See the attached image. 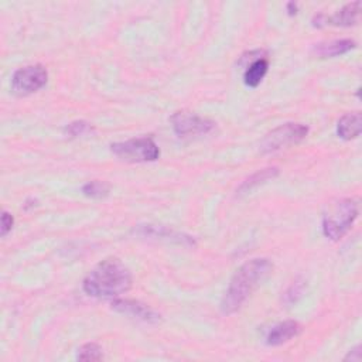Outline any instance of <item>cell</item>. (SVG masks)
<instances>
[{
    "label": "cell",
    "instance_id": "cell-12",
    "mask_svg": "<svg viewBox=\"0 0 362 362\" xmlns=\"http://www.w3.org/2000/svg\"><path fill=\"white\" fill-rule=\"evenodd\" d=\"M355 41L349 38H341V40H329L318 42L313 47V54L318 58H334L342 54H346L348 51L355 48Z\"/></svg>",
    "mask_w": 362,
    "mask_h": 362
},
{
    "label": "cell",
    "instance_id": "cell-5",
    "mask_svg": "<svg viewBox=\"0 0 362 362\" xmlns=\"http://www.w3.org/2000/svg\"><path fill=\"white\" fill-rule=\"evenodd\" d=\"M308 134V126L303 123H284L269 132L260 141V151L272 153L300 143Z\"/></svg>",
    "mask_w": 362,
    "mask_h": 362
},
{
    "label": "cell",
    "instance_id": "cell-14",
    "mask_svg": "<svg viewBox=\"0 0 362 362\" xmlns=\"http://www.w3.org/2000/svg\"><path fill=\"white\" fill-rule=\"evenodd\" d=\"M267 69H269L267 58H264V57L255 58L245 69V74H243L245 85L249 88H256L264 78Z\"/></svg>",
    "mask_w": 362,
    "mask_h": 362
},
{
    "label": "cell",
    "instance_id": "cell-13",
    "mask_svg": "<svg viewBox=\"0 0 362 362\" xmlns=\"http://www.w3.org/2000/svg\"><path fill=\"white\" fill-rule=\"evenodd\" d=\"M362 130V116L359 112L345 113L337 124V133L344 140L355 139L361 134Z\"/></svg>",
    "mask_w": 362,
    "mask_h": 362
},
{
    "label": "cell",
    "instance_id": "cell-17",
    "mask_svg": "<svg viewBox=\"0 0 362 362\" xmlns=\"http://www.w3.org/2000/svg\"><path fill=\"white\" fill-rule=\"evenodd\" d=\"M103 358L102 348L95 342H88L78 349L76 359L79 361H100Z\"/></svg>",
    "mask_w": 362,
    "mask_h": 362
},
{
    "label": "cell",
    "instance_id": "cell-6",
    "mask_svg": "<svg viewBox=\"0 0 362 362\" xmlns=\"http://www.w3.org/2000/svg\"><path fill=\"white\" fill-rule=\"evenodd\" d=\"M48 79L47 69L40 65H27L17 69L11 78V88L17 95H30L40 90Z\"/></svg>",
    "mask_w": 362,
    "mask_h": 362
},
{
    "label": "cell",
    "instance_id": "cell-15",
    "mask_svg": "<svg viewBox=\"0 0 362 362\" xmlns=\"http://www.w3.org/2000/svg\"><path fill=\"white\" fill-rule=\"evenodd\" d=\"M279 175V168L277 167H266V168H262L259 171H256L255 174H252L250 177H247L238 188V194H246V192H250L253 188L267 182L269 180H273Z\"/></svg>",
    "mask_w": 362,
    "mask_h": 362
},
{
    "label": "cell",
    "instance_id": "cell-20",
    "mask_svg": "<svg viewBox=\"0 0 362 362\" xmlns=\"http://www.w3.org/2000/svg\"><path fill=\"white\" fill-rule=\"evenodd\" d=\"M13 222H14L13 216L7 211H3V214H1V236H6L11 230Z\"/></svg>",
    "mask_w": 362,
    "mask_h": 362
},
{
    "label": "cell",
    "instance_id": "cell-22",
    "mask_svg": "<svg viewBox=\"0 0 362 362\" xmlns=\"http://www.w3.org/2000/svg\"><path fill=\"white\" fill-rule=\"evenodd\" d=\"M287 8H288V13H290V14H296V13H297V4L293 3V1L287 3Z\"/></svg>",
    "mask_w": 362,
    "mask_h": 362
},
{
    "label": "cell",
    "instance_id": "cell-4",
    "mask_svg": "<svg viewBox=\"0 0 362 362\" xmlns=\"http://www.w3.org/2000/svg\"><path fill=\"white\" fill-rule=\"evenodd\" d=\"M110 151L127 163L154 161L160 156L158 146L151 137H137L110 144Z\"/></svg>",
    "mask_w": 362,
    "mask_h": 362
},
{
    "label": "cell",
    "instance_id": "cell-11",
    "mask_svg": "<svg viewBox=\"0 0 362 362\" xmlns=\"http://www.w3.org/2000/svg\"><path fill=\"white\" fill-rule=\"evenodd\" d=\"M300 332H301L300 322H297L294 320H287V321L279 322L274 327H272V329L267 332L266 344L272 345V346H277V345L286 344L290 339L296 338Z\"/></svg>",
    "mask_w": 362,
    "mask_h": 362
},
{
    "label": "cell",
    "instance_id": "cell-9",
    "mask_svg": "<svg viewBox=\"0 0 362 362\" xmlns=\"http://www.w3.org/2000/svg\"><path fill=\"white\" fill-rule=\"evenodd\" d=\"M112 308L116 310L117 313L132 315L134 318H139L144 322H158L160 321V314H157L153 308L148 305L137 301V300H129V298H115L112 301Z\"/></svg>",
    "mask_w": 362,
    "mask_h": 362
},
{
    "label": "cell",
    "instance_id": "cell-18",
    "mask_svg": "<svg viewBox=\"0 0 362 362\" xmlns=\"http://www.w3.org/2000/svg\"><path fill=\"white\" fill-rule=\"evenodd\" d=\"M93 130L92 124L85 122V120H75L72 123H69L68 126H65L64 132L72 137H78V136H83V134H88Z\"/></svg>",
    "mask_w": 362,
    "mask_h": 362
},
{
    "label": "cell",
    "instance_id": "cell-21",
    "mask_svg": "<svg viewBox=\"0 0 362 362\" xmlns=\"http://www.w3.org/2000/svg\"><path fill=\"white\" fill-rule=\"evenodd\" d=\"M345 361H359L361 359V346L358 345V346H355L352 351H349L348 352V355L344 358Z\"/></svg>",
    "mask_w": 362,
    "mask_h": 362
},
{
    "label": "cell",
    "instance_id": "cell-1",
    "mask_svg": "<svg viewBox=\"0 0 362 362\" xmlns=\"http://www.w3.org/2000/svg\"><path fill=\"white\" fill-rule=\"evenodd\" d=\"M273 264L266 257H256L243 263L232 276L229 287L221 301V311L232 314L238 311L247 297L270 274Z\"/></svg>",
    "mask_w": 362,
    "mask_h": 362
},
{
    "label": "cell",
    "instance_id": "cell-16",
    "mask_svg": "<svg viewBox=\"0 0 362 362\" xmlns=\"http://www.w3.org/2000/svg\"><path fill=\"white\" fill-rule=\"evenodd\" d=\"M82 192H83V195H86L89 198H102V197L107 195L109 185L105 181H99V180L88 181L82 187Z\"/></svg>",
    "mask_w": 362,
    "mask_h": 362
},
{
    "label": "cell",
    "instance_id": "cell-7",
    "mask_svg": "<svg viewBox=\"0 0 362 362\" xmlns=\"http://www.w3.org/2000/svg\"><path fill=\"white\" fill-rule=\"evenodd\" d=\"M171 126L178 137H192L209 133L215 123L206 117L198 116L192 112L180 110L171 116Z\"/></svg>",
    "mask_w": 362,
    "mask_h": 362
},
{
    "label": "cell",
    "instance_id": "cell-2",
    "mask_svg": "<svg viewBox=\"0 0 362 362\" xmlns=\"http://www.w3.org/2000/svg\"><path fill=\"white\" fill-rule=\"evenodd\" d=\"M82 287L90 297L116 298L132 287V273L119 259L109 257L86 274Z\"/></svg>",
    "mask_w": 362,
    "mask_h": 362
},
{
    "label": "cell",
    "instance_id": "cell-8",
    "mask_svg": "<svg viewBox=\"0 0 362 362\" xmlns=\"http://www.w3.org/2000/svg\"><path fill=\"white\" fill-rule=\"evenodd\" d=\"M359 11H361V1H352L345 4L342 8H339L332 16L325 14H317L313 18V25L322 27L327 24L337 25V27H351L358 23L359 20Z\"/></svg>",
    "mask_w": 362,
    "mask_h": 362
},
{
    "label": "cell",
    "instance_id": "cell-3",
    "mask_svg": "<svg viewBox=\"0 0 362 362\" xmlns=\"http://www.w3.org/2000/svg\"><path fill=\"white\" fill-rule=\"evenodd\" d=\"M358 216V204L351 198H342L331 205L322 215V232L331 240H339Z\"/></svg>",
    "mask_w": 362,
    "mask_h": 362
},
{
    "label": "cell",
    "instance_id": "cell-10",
    "mask_svg": "<svg viewBox=\"0 0 362 362\" xmlns=\"http://www.w3.org/2000/svg\"><path fill=\"white\" fill-rule=\"evenodd\" d=\"M134 232L141 236H148V238H157V239H164L168 242H175L182 246H195L194 238L175 232L173 229H168L165 226H157V225H139Z\"/></svg>",
    "mask_w": 362,
    "mask_h": 362
},
{
    "label": "cell",
    "instance_id": "cell-19",
    "mask_svg": "<svg viewBox=\"0 0 362 362\" xmlns=\"http://www.w3.org/2000/svg\"><path fill=\"white\" fill-rule=\"evenodd\" d=\"M303 291H304V281L297 279L296 281H293V284L288 287V290L284 293V301L287 304H291V303H296L301 296H303Z\"/></svg>",
    "mask_w": 362,
    "mask_h": 362
}]
</instances>
